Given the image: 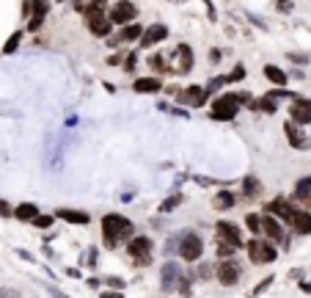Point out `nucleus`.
Instances as JSON below:
<instances>
[{
	"label": "nucleus",
	"instance_id": "obj_49",
	"mask_svg": "<svg viewBox=\"0 0 311 298\" xmlns=\"http://www.w3.org/2000/svg\"><path fill=\"white\" fill-rule=\"evenodd\" d=\"M99 298H124L121 293H99Z\"/></svg>",
	"mask_w": 311,
	"mask_h": 298
},
{
	"label": "nucleus",
	"instance_id": "obj_43",
	"mask_svg": "<svg viewBox=\"0 0 311 298\" xmlns=\"http://www.w3.org/2000/svg\"><path fill=\"white\" fill-rule=\"evenodd\" d=\"M275 9L287 11V14H289V11H292V0H278V3H275Z\"/></svg>",
	"mask_w": 311,
	"mask_h": 298
},
{
	"label": "nucleus",
	"instance_id": "obj_22",
	"mask_svg": "<svg viewBox=\"0 0 311 298\" xmlns=\"http://www.w3.org/2000/svg\"><path fill=\"white\" fill-rule=\"evenodd\" d=\"M295 199L311 207V177L297 180V185H295Z\"/></svg>",
	"mask_w": 311,
	"mask_h": 298
},
{
	"label": "nucleus",
	"instance_id": "obj_48",
	"mask_svg": "<svg viewBox=\"0 0 311 298\" xmlns=\"http://www.w3.org/2000/svg\"><path fill=\"white\" fill-rule=\"evenodd\" d=\"M209 61H212V64H218V61H220V53L212 50V53H209Z\"/></svg>",
	"mask_w": 311,
	"mask_h": 298
},
{
	"label": "nucleus",
	"instance_id": "obj_4",
	"mask_svg": "<svg viewBox=\"0 0 311 298\" xmlns=\"http://www.w3.org/2000/svg\"><path fill=\"white\" fill-rule=\"evenodd\" d=\"M245 249H248L251 262H256V265H267V262H273L275 257H278V252H275V246H273L270 238H253Z\"/></svg>",
	"mask_w": 311,
	"mask_h": 298
},
{
	"label": "nucleus",
	"instance_id": "obj_21",
	"mask_svg": "<svg viewBox=\"0 0 311 298\" xmlns=\"http://www.w3.org/2000/svg\"><path fill=\"white\" fill-rule=\"evenodd\" d=\"M265 78L270 80V83H275V86H287L289 72H284L281 66H275V64H265Z\"/></svg>",
	"mask_w": 311,
	"mask_h": 298
},
{
	"label": "nucleus",
	"instance_id": "obj_8",
	"mask_svg": "<svg viewBox=\"0 0 311 298\" xmlns=\"http://www.w3.org/2000/svg\"><path fill=\"white\" fill-rule=\"evenodd\" d=\"M135 14H138V6H135L132 0H119V3L110 9L107 17H110L113 25H130L135 19Z\"/></svg>",
	"mask_w": 311,
	"mask_h": 298
},
{
	"label": "nucleus",
	"instance_id": "obj_41",
	"mask_svg": "<svg viewBox=\"0 0 311 298\" xmlns=\"http://www.w3.org/2000/svg\"><path fill=\"white\" fill-rule=\"evenodd\" d=\"M0 298H22L17 293V290H11V287H0Z\"/></svg>",
	"mask_w": 311,
	"mask_h": 298
},
{
	"label": "nucleus",
	"instance_id": "obj_39",
	"mask_svg": "<svg viewBox=\"0 0 311 298\" xmlns=\"http://www.w3.org/2000/svg\"><path fill=\"white\" fill-rule=\"evenodd\" d=\"M289 61H295V64H308V53H289Z\"/></svg>",
	"mask_w": 311,
	"mask_h": 298
},
{
	"label": "nucleus",
	"instance_id": "obj_47",
	"mask_svg": "<svg viewBox=\"0 0 311 298\" xmlns=\"http://www.w3.org/2000/svg\"><path fill=\"white\" fill-rule=\"evenodd\" d=\"M17 257H22V260H28V262H33V254H28V252H22V249H17Z\"/></svg>",
	"mask_w": 311,
	"mask_h": 298
},
{
	"label": "nucleus",
	"instance_id": "obj_45",
	"mask_svg": "<svg viewBox=\"0 0 311 298\" xmlns=\"http://www.w3.org/2000/svg\"><path fill=\"white\" fill-rule=\"evenodd\" d=\"M135 64H138V56H135V53H130V56H127V64H124V66L132 72V69H135Z\"/></svg>",
	"mask_w": 311,
	"mask_h": 298
},
{
	"label": "nucleus",
	"instance_id": "obj_12",
	"mask_svg": "<svg viewBox=\"0 0 311 298\" xmlns=\"http://www.w3.org/2000/svg\"><path fill=\"white\" fill-rule=\"evenodd\" d=\"M284 133H287V141H289V146L292 149H308V138H306V133L300 130V125H297V121H292L289 119L287 125H284Z\"/></svg>",
	"mask_w": 311,
	"mask_h": 298
},
{
	"label": "nucleus",
	"instance_id": "obj_7",
	"mask_svg": "<svg viewBox=\"0 0 311 298\" xmlns=\"http://www.w3.org/2000/svg\"><path fill=\"white\" fill-rule=\"evenodd\" d=\"M262 229H265V238H270L273 243H281V246L289 249V235L284 229V221L273 213H265L262 215Z\"/></svg>",
	"mask_w": 311,
	"mask_h": 298
},
{
	"label": "nucleus",
	"instance_id": "obj_16",
	"mask_svg": "<svg viewBox=\"0 0 311 298\" xmlns=\"http://www.w3.org/2000/svg\"><path fill=\"white\" fill-rule=\"evenodd\" d=\"M174 56H177V69H174V74H187L193 69V50L187 44H179Z\"/></svg>",
	"mask_w": 311,
	"mask_h": 298
},
{
	"label": "nucleus",
	"instance_id": "obj_33",
	"mask_svg": "<svg viewBox=\"0 0 311 298\" xmlns=\"http://www.w3.org/2000/svg\"><path fill=\"white\" fill-rule=\"evenodd\" d=\"M179 202H182L179 193H177V196H168V199L163 202V207H160V213H174V210L179 207Z\"/></svg>",
	"mask_w": 311,
	"mask_h": 298
},
{
	"label": "nucleus",
	"instance_id": "obj_26",
	"mask_svg": "<svg viewBox=\"0 0 311 298\" xmlns=\"http://www.w3.org/2000/svg\"><path fill=\"white\" fill-rule=\"evenodd\" d=\"M234 202H237V196H234L232 191H220L218 196H215L212 205L218 207V210H232V207H234Z\"/></svg>",
	"mask_w": 311,
	"mask_h": 298
},
{
	"label": "nucleus",
	"instance_id": "obj_15",
	"mask_svg": "<svg viewBox=\"0 0 311 298\" xmlns=\"http://www.w3.org/2000/svg\"><path fill=\"white\" fill-rule=\"evenodd\" d=\"M47 11H50V3H47V0H31V14H33V17H31L28 31H39V28H42Z\"/></svg>",
	"mask_w": 311,
	"mask_h": 298
},
{
	"label": "nucleus",
	"instance_id": "obj_18",
	"mask_svg": "<svg viewBox=\"0 0 311 298\" xmlns=\"http://www.w3.org/2000/svg\"><path fill=\"white\" fill-rule=\"evenodd\" d=\"M55 218H64V221H69V224H77V227H83V224H89V221H91V215H89V213H83V210L61 207V210H55Z\"/></svg>",
	"mask_w": 311,
	"mask_h": 298
},
{
	"label": "nucleus",
	"instance_id": "obj_3",
	"mask_svg": "<svg viewBox=\"0 0 311 298\" xmlns=\"http://www.w3.org/2000/svg\"><path fill=\"white\" fill-rule=\"evenodd\" d=\"M105 6L107 0H91V6L86 9V25H89V31L94 33V36H107L110 33V17L105 14Z\"/></svg>",
	"mask_w": 311,
	"mask_h": 298
},
{
	"label": "nucleus",
	"instance_id": "obj_6",
	"mask_svg": "<svg viewBox=\"0 0 311 298\" xmlns=\"http://www.w3.org/2000/svg\"><path fill=\"white\" fill-rule=\"evenodd\" d=\"M127 254H130V260L135 262V265H149L154 257V246L149 238H130V243H127Z\"/></svg>",
	"mask_w": 311,
	"mask_h": 298
},
{
	"label": "nucleus",
	"instance_id": "obj_27",
	"mask_svg": "<svg viewBox=\"0 0 311 298\" xmlns=\"http://www.w3.org/2000/svg\"><path fill=\"white\" fill-rule=\"evenodd\" d=\"M251 108H256V111H265V113H273L275 108H278V100L270 97V94H265L262 100H256V103H251Z\"/></svg>",
	"mask_w": 311,
	"mask_h": 298
},
{
	"label": "nucleus",
	"instance_id": "obj_14",
	"mask_svg": "<svg viewBox=\"0 0 311 298\" xmlns=\"http://www.w3.org/2000/svg\"><path fill=\"white\" fill-rule=\"evenodd\" d=\"M287 224L295 229L297 235H311V213H308V210H295V213L289 215Z\"/></svg>",
	"mask_w": 311,
	"mask_h": 298
},
{
	"label": "nucleus",
	"instance_id": "obj_36",
	"mask_svg": "<svg viewBox=\"0 0 311 298\" xmlns=\"http://www.w3.org/2000/svg\"><path fill=\"white\" fill-rule=\"evenodd\" d=\"M212 265H201V268H195L193 270V279H209V276H212Z\"/></svg>",
	"mask_w": 311,
	"mask_h": 298
},
{
	"label": "nucleus",
	"instance_id": "obj_25",
	"mask_svg": "<svg viewBox=\"0 0 311 298\" xmlns=\"http://www.w3.org/2000/svg\"><path fill=\"white\" fill-rule=\"evenodd\" d=\"M14 215L19 221H33L39 215V207L33 205V202H25V205H19V207H14Z\"/></svg>",
	"mask_w": 311,
	"mask_h": 298
},
{
	"label": "nucleus",
	"instance_id": "obj_53",
	"mask_svg": "<svg viewBox=\"0 0 311 298\" xmlns=\"http://www.w3.org/2000/svg\"><path fill=\"white\" fill-rule=\"evenodd\" d=\"M61 3H64V0H61Z\"/></svg>",
	"mask_w": 311,
	"mask_h": 298
},
{
	"label": "nucleus",
	"instance_id": "obj_42",
	"mask_svg": "<svg viewBox=\"0 0 311 298\" xmlns=\"http://www.w3.org/2000/svg\"><path fill=\"white\" fill-rule=\"evenodd\" d=\"M248 19H251V22L256 25V28H262V31H267V22L262 17H256V14H248Z\"/></svg>",
	"mask_w": 311,
	"mask_h": 298
},
{
	"label": "nucleus",
	"instance_id": "obj_11",
	"mask_svg": "<svg viewBox=\"0 0 311 298\" xmlns=\"http://www.w3.org/2000/svg\"><path fill=\"white\" fill-rule=\"evenodd\" d=\"M182 274H185V270H182V268L177 265V262H165L163 270H160V284H163L165 293H174V290H177V284H179V279H182Z\"/></svg>",
	"mask_w": 311,
	"mask_h": 298
},
{
	"label": "nucleus",
	"instance_id": "obj_35",
	"mask_svg": "<svg viewBox=\"0 0 311 298\" xmlns=\"http://www.w3.org/2000/svg\"><path fill=\"white\" fill-rule=\"evenodd\" d=\"M179 243H182V232L179 235H171L165 243V254H174V252H179Z\"/></svg>",
	"mask_w": 311,
	"mask_h": 298
},
{
	"label": "nucleus",
	"instance_id": "obj_40",
	"mask_svg": "<svg viewBox=\"0 0 311 298\" xmlns=\"http://www.w3.org/2000/svg\"><path fill=\"white\" fill-rule=\"evenodd\" d=\"M270 284H273V276H267V279H265V282H259V284H256V290H253V295H259V293H265V290L270 287Z\"/></svg>",
	"mask_w": 311,
	"mask_h": 298
},
{
	"label": "nucleus",
	"instance_id": "obj_24",
	"mask_svg": "<svg viewBox=\"0 0 311 298\" xmlns=\"http://www.w3.org/2000/svg\"><path fill=\"white\" fill-rule=\"evenodd\" d=\"M144 25L140 22H130L124 31H121V36H119V42H140V36H144Z\"/></svg>",
	"mask_w": 311,
	"mask_h": 298
},
{
	"label": "nucleus",
	"instance_id": "obj_1",
	"mask_svg": "<svg viewBox=\"0 0 311 298\" xmlns=\"http://www.w3.org/2000/svg\"><path fill=\"white\" fill-rule=\"evenodd\" d=\"M130 238H132V221L127 215L107 213L102 218V240L107 249H116L121 240H130Z\"/></svg>",
	"mask_w": 311,
	"mask_h": 298
},
{
	"label": "nucleus",
	"instance_id": "obj_13",
	"mask_svg": "<svg viewBox=\"0 0 311 298\" xmlns=\"http://www.w3.org/2000/svg\"><path fill=\"white\" fill-rule=\"evenodd\" d=\"M289 116H292V121H297V125H308L311 121V100L295 97L292 108H289Z\"/></svg>",
	"mask_w": 311,
	"mask_h": 298
},
{
	"label": "nucleus",
	"instance_id": "obj_29",
	"mask_svg": "<svg viewBox=\"0 0 311 298\" xmlns=\"http://www.w3.org/2000/svg\"><path fill=\"white\" fill-rule=\"evenodd\" d=\"M19 42H22V31L11 33V36H9V42L3 44V53H6V56H11V53H17V47H19Z\"/></svg>",
	"mask_w": 311,
	"mask_h": 298
},
{
	"label": "nucleus",
	"instance_id": "obj_31",
	"mask_svg": "<svg viewBox=\"0 0 311 298\" xmlns=\"http://www.w3.org/2000/svg\"><path fill=\"white\" fill-rule=\"evenodd\" d=\"M234 252H237V246H232L229 240H220V238H218V257H220V260H229V257H234Z\"/></svg>",
	"mask_w": 311,
	"mask_h": 298
},
{
	"label": "nucleus",
	"instance_id": "obj_46",
	"mask_svg": "<svg viewBox=\"0 0 311 298\" xmlns=\"http://www.w3.org/2000/svg\"><path fill=\"white\" fill-rule=\"evenodd\" d=\"M47 293H50L52 298H69V295H64V293H61L58 287H52V284H47Z\"/></svg>",
	"mask_w": 311,
	"mask_h": 298
},
{
	"label": "nucleus",
	"instance_id": "obj_19",
	"mask_svg": "<svg viewBox=\"0 0 311 298\" xmlns=\"http://www.w3.org/2000/svg\"><path fill=\"white\" fill-rule=\"evenodd\" d=\"M207 89H201V86H190V89H187L185 94H182V103H187V105H195V108H201V105H204L207 103Z\"/></svg>",
	"mask_w": 311,
	"mask_h": 298
},
{
	"label": "nucleus",
	"instance_id": "obj_34",
	"mask_svg": "<svg viewBox=\"0 0 311 298\" xmlns=\"http://www.w3.org/2000/svg\"><path fill=\"white\" fill-rule=\"evenodd\" d=\"M52 221H55V215H36V218H33L31 224H33L36 229H50Z\"/></svg>",
	"mask_w": 311,
	"mask_h": 298
},
{
	"label": "nucleus",
	"instance_id": "obj_17",
	"mask_svg": "<svg viewBox=\"0 0 311 298\" xmlns=\"http://www.w3.org/2000/svg\"><path fill=\"white\" fill-rule=\"evenodd\" d=\"M165 39H168L165 25H152V28H146L144 36H140V47H154L157 42H165Z\"/></svg>",
	"mask_w": 311,
	"mask_h": 298
},
{
	"label": "nucleus",
	"instance_id": "obj_51",
	"mask_svg": "<svg viewBox=\"0 0 311 298\" xmlns=\"http://www.w3.org/2000/svg\"><path fill=\"white\" fill-rule=\"evenodd\" d=\"M66 274H69L72 279H77V276H80V270H77V268H66Z\"/></svg>",
	"mask_w": 311,
	"mask_h": 298
},
{
	"label": "nucleus",
	"instance_id": "obj_44",
	"mask_svg": "<svg viewBox=\"0 0 311 298\" xmlns=\"http://www.w3.org/2000/svg\"><path fill=\"white\" fill-rule=\"evenodd\" d=\"M105 282L110 284V287H124V279H119V276H107Z\"/></svg>",
	"mask_w": 311,
	"mask_h": 298
},
{
	"label": "nucleus",
	"instance_id": "obj_23",
	"mask_svg": "<svg viewBox=\"0 0 311 298\" xmlns=\"http://www.w3.org/2000/svg\"><path fill=\"white\" fill-rule=\"evenodd\" d=\"M267 213H273V215H278L281 221H289V215L295 213V207L292 205H287V199H275L273 205L267 207Z\"/></svg>",
	"mask_w": 311,
	"mask_h": 298
},
{
	"label": "nucleus",
	"instance_id": "obj_9",
	"mask_svg": "<svg viewBox=\"0 0 311 298\" xmlns=\"http://www.w3.org/2000/svg\"><path fill=\"white\" fill-rule=\"evenodd\" d=\"M215 276H218L220 284H226V287H232V284L240 282V265L229 257V260H220V265L215 268Z\"/></svg>",
	"mask_w": 311,
	"mask_h": 298
},
{
	"label": "nucleus",
	"instance_id": "obj_38",
	"mask_svg": "<svg viewBox=\"0 0 311 298\" xmlns=\"http://www.w3.org/2000/svg\"><path fill=\"white\" fill-rule=\"evenodd\" d=\"M223 83H229V78H212V80L207 83V91H218Z\"/></svg>",
	"mask_w": 311,
	"mask_h": 298
},
{
	"label": "nucleus",
	"instance_id": "obj_52",
	"mask_svg": "<svg viewBox=\"0 0 311 298\" xmlns=\"http://www.w3.org/2000/svg\"><path fill=\"white\" fill-rule=\"evenodd\" d=\"M300 290L303 293H311V282H300Z\"/></svg>",
	"mask_w": 311,
	"mask_h": 298
},
{
	"label": "nucleus",
	"instance_id": "obj_37",
	"mask_svg": "<svg viewBox=\"0 0 311 298\" xmlns=\"http://www.w3.org/2000/svg\"><path fill=\"white\" fill-rule=\"evenodd\" d=\"M242 78H245V66L237 64V66L232 69V74H229V83H234V80H242Z\"/></svg>",
	"mask_w": 311,
	"mask_h": 298
},
{
	"label": "nucleus",
	"instance_id": "obj_32",
	"mask_svg": "<svg viewBox=\"0 0 311 298\" xmlns=\"http://www.w3.org/2000/svg\"><path fill=\"white\" fill-rule=\"evenodd\" d=\"M149 66H152V69H157V72H171V69L165 66V61H163V56H160V53L149 56Z\"/></svg>",
	"mask_w": 311,
	"mask_h": 298
},
{
	"label": "nucleus",
	"instance_id": "obj_10",
	"mask_svg": "<svg viewBox=\"0 0 311 298\" xmlns=\"http://www.w3.org/2000/svg\"><path fill=\"white\" fill-rule=\"evenodd\" d=\"M215 232H218L220 240H229L232 246L242 249V229L237 227V224H232V221H218V224H215Z\"/></svg>",
	"mask_w": 311,
	"mask_h": 298
},
{
	"label": "nucleus",
	"instance_id": "obj_20",
	"mask_svg": "<svg viewBox=\"0 0 311 298\" xmlns=\"http://www.w3.org/2000/svg\"><path fill=\"white\" fill-rule=\"evenodd\" d=\"M135 94H157L160 89H163V83H160L157 78H138L132 83Z\"/></svg>",
	"mask_w": 311,
	"mask_h": 298
},
{
	"label": "nucleus",
	"instance_id": "obj_30",
	"mask_svg": "<svg viewBox=\"0 0 311 298\" xmlns=\"http://www.w3.org/2000/svg\"><path fill=\"white\" fill-rule=\"evenodd\" d=\"M245 224H248V229H251L256 238H259V235L265 232V229H262V215H259V213H251V215L245 218Z\"/></svg>",
	"mask_w": 311,
	"mask_h": 298
},
{
	"label": "nucleus",
	"instance_id": "obj_2",
	"mask_svg": "<svg viewBox=\"0 0 311 298\" xmlns=\"http://www.w3.org/2000/svg\"><path fill=\"white\" fill-rule=\"evenodd\" d=\"M253 100L248 97L245 91H229V94H220V97H215V103H212V116L215 121H232L234 116L240 113V105H251Z\"/></svg>",
	"mask_w": 311,
	"mask_h": 298
},
{
	"label": "nucleus",
	"instance_id": "obj_50",
	"mask_svg": "<svg viewBox=\"0 0 311 298\" xmlns=\"http://www.w3.org/2000/svg\"><path fill=\"white\" fill-rule=\"evenodd\" d=\"M0 215H11V210L6 207V202H0Z\"/></svg>",
	"mask_w": 311,
	"mask_h": 298
},
{
	"label": "nucleus",
	"instance_id": "obj_5",
	"mask_svg": "<svg viewBox=\"0 0 311 298\" xmlns=\"http://www.w3.org/2000/svg\"><path fill=\"white\" fill-rule=\"evenodd\" d=\"M204 254V240L199 232H182V243H179V257L185 262H199Z\"/></svg>",
	"mask_w": 311,
	"mask_h": 298
},
{
	"label": "nucleus",
	"instance_id": "obj_54",
	"mask_svg": "<svg viewBox=\"0 0 311 298\" xmlns=\"http://www.w3.org/2000/svg\"><path fill=\"white\" fill-rule=\"evenodd\" d=\"M77 3H80V0H77Z\"/></svg>",
	"mask_w": 311,
	"mask_h": 298
},
{
	"label": "nucleus",
	"instance_id": "obj_28",
	"mask_svg": "<svg viewBox=\"0 0 311 298\" xmlns=\"http://www.w3.org/2000/svg\"><path fill=\"white\" fill-rule=\"evenodd\" d=\"M262 191V185H259V180L256 177H245L242 180V196H256Z\"/></svg>",
	"mask_w": 311,
	"mask_h": 298
}]
</instances>
